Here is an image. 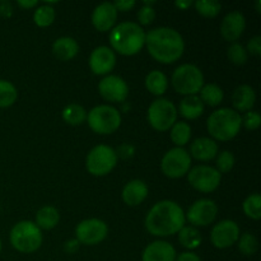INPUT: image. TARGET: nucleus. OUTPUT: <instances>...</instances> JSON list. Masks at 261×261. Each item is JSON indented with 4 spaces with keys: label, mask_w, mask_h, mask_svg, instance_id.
<instances>
[{
    "label": "nucleus",
    "mask_w": 261,
    "mask_h": 261,
    "mask_svg": "<svg viewBox=\"0 0 261 261\" xmlns=\"http://www.w3.org/2000/svg\"><path fill=\"white\" fill-rule=\"evenodd\" d=\"M185 213L177 203L162 200L150 208L145 217V228L157 237H168L178 233L185 226Z\"/></svg>",
    "instance_id": "f257e3e1"
},
{
    "label": "nucleus",
    "mask_w": 261,
    "mask_h": 261,
    "mask_svg": "<svg viewBox=\"0 0 261 261\" xmlns=\"http://www.w3.org/2000/svg\"><path fill=\"white\" fill-rule=\"evenodd\" d=\"M145 46L149 55L162 64L175 63L185 51L182 36L170 27H158L145 33Z\"/></svg>",
    "instance_id": "f03ea898"
},
{
    "label": "nucleus",
    "mask_w": 261,
    "mask_h": 261,
    "mask_svg": "<svg viewBox=\"0 0 261 261\" xmlns=\"http://www.w3.org/2000/svg\"><path fill=\"white\" fill-rule=\"evenodd\" d=\"M109 40L114 53L133 56L144 47L145 32L138 23L122 22L112 28Z\"/></svg>",
    "instance_id": "7ed1b4c3"
},
{
    "label": "nucleus",
    "mask_w": 261,
    "mask_h": 261,
    "mask_svg": "<svg viewBox=\"0 0 261 261\" xmlns=\"http://www.w3.org/2000/svg\"><path fill=\"white\" fill-rule=\"evenodd\" d=\"M241 126V115L227 107L214 111L206 120V129L211 137L221 142H228L233 139L240 133Z\"/></svg>",
    "instance_id": "20e7f679"
},
{
    "label": "nucleus",
    "mask_w": 261,
    "mask_h": 261,
    "mask_svg": "<svg viewBox=\"0 0 261 261\" xmlns=\"http://www.w3.org/2000/svg\"><path fill=\"white\" fill-rule=\"evenodd\" d=\"M10 244L17 251L31 254L37 251L42 245V233L35 222H18L10 231Z\"/></svg>",
    "instance_id": "39448f33"
},
{
    "label": "nucleus",
    "mask_w": 261,
    "mask_h": 261,
    "mask_svg": "<svg viewBox=\"0 0 261 261\" xmlns=\"http://www.w3.org/2000/svg\"><path fill=\"white\" fill-rule=\"evenodd\" d=\"M171 82L178 94L195 96L204 86V75L196 65L182 64L175 69Z\"/></svg>",
    "instance_id": "423d86ee"
},
{
    "label": "nucleus",
    "mask_w": 261,
    "mask_h": 261,
    "mask_svg": "<svg viewBox=\"0 0 261 261\" xmlns=\"http://www.w3.org/2000/svg\"><path fill=\"white\" fill-rule=\"evenodd\" d=\"M87 121L94 133L109 135L116 132L121 125V114L115 107L99 105L87 114Z\"/></svg>",
    "instance_id": "0eeeda50"
},
{
    "label": "nucleus",
    "mask_w": 261,
    "mask_h": 261,
    "mask_svg": "<svg viewBox=\"0 0 261 261\" xmlns=\"http://www.w3.org/2000/svg\"><path fill=\"white\" fill-rule=\"evenodd\" d=\"M177 109L170 99L158 98L150 103L147 116L153 129L167 132L177 121Z\"/></svg>",
    "instance_id": "6e6552de"
},
{
    "label": "nucleus",
    "mask_w": 261,
    "mask_h": 261,
    "mask_svg": "<svg viewBox=\"0 0 261 261\" xmlns=\"http://www.w3.org/2000/svg\"><path fill=\"white\" fill-rule=\"evenodd\" d=\"M117 163V155L109 145H97L88 153L86 167L93 176H105L111 172Z\"/></svg>",
    "instance_id": "1a4fd4ad"
},
{
    "label": "nucleus",
    "mask_w": 261,
    "mask_h": 261,
    "mask_svg": "<svg viewBox=\"0 0 261 261\" xmlns=\"http://www.w3.org/2000/svg\"><path fill=\"white\" fill-rule=\"evenodd\" d=\"M162 172L170 178H180L188 175L191 168V157L188 150L184 148L170 149L162 158L161 162Z\"/></svg>",
    "instance_id": "9d476101"
},
{
    "label": "nucleus",
    "mask_w": 261,
    "mask_h": 261,
    "mask_svg": "<svg viewBox=\"0 0 261 261\" xmlns=\"http://www.w3.org/2000/svg\"><path fill=\"white\" fill-rule=\"evenodd\" d=\"M222 175L214 167L206 165L195 166L188 172V181L200 193H212L219 186Z\"/></svg>",
    "instance_id": "9b49d317"
},
{
    "label": "nucleus",
    "mask_w": 261,
    "mask_h": 261,
    "mask_svg": "<svg viewBox=\"0 0 261 261\" xmlns=\"http://www.w3.org/2000/svg\"><path fill=\"white\" fill-rule=\"evenodd\" d=\"M107 232H109L107 224L97 218L82 221L75 228L76 240L79 244L88 245V246H93L103 241L107 236Z\"/></svg>",
    "instance_id": "f8f14e48"
},
{
    "label": "nucleus",
    "mask_w": 261,
    "mask_h": 261,
    "mask_svg": "<svg viewBox=\"0 0 261 261\" xmlns=\"http://www.w3.org/2000/svg\"><path fill=\"white\" fill-rule=\"evenodd\" d=\"M217 213H218V206L213 200L200 199L189 208L188 213L185 214V219H188L195 227H206L213 223Z\"/></svg>",
    "instance_id": "ddd939ff"
},
{
    "label": "nucleus",
    "mask_w": 261,
    "mask_h": 261,
    "mask_svg": "<svg viewBox=\"0 0 261 261\" xmlns=\"http://www.w3.org/2000/svg\"><path fill=\"white\" fill-rule=\"evenodd\" d=\"M240 237L239 224L231 219H224L217 223L211 232V241L217 249H228L233 246Z\"/></svg>",
    "instance_id": "4468645a"
},
{
    "label": "nucleus",
    "mask_w": 261,
    "mask_h": 261,
    "mask_svg": "<svg viewBox=\"0 0 261 261\" xmlns=\"http://www.w3.org/2000/svg\"><path fill=\"white\" fill-rule=\"evenodd\" d=\"M98 92L106 101L122 103L129 96V86L121 76L106 75L98 83Z\"/></svg>",
    "instance_id": "2eb2a0df"
},
{
    "label": "nucleus",
    "mask_w": 261,
    "mask_h": 261,
    "mask_svg": "<svg viewBox=\"0 0 261 261\" xmlns=\"http://www.w3.org/2000/svg\"><path fill=\"white\" fill-rule=\"evenodd\" d=\"M116 65V55L111 47L98 46L89 56V66L96 75H107Z\"/></svg>",
    "instance_id": "dca6fc26"
},
{
    "label": "nucleus",
    "mask_w": 261,
    "mask_h": 261,
    "mask_svg": "<svg viewBox=\"0 0 261 261\" xmlns=\"http://www.w3.org/2000/svg\"><path fill=\"white\" fill-rule=\"evenodd\" d=\"M246 28V19L239 10L228 13L221 23V35L229 42H236Z\"/></svg>",
    "instance_id": "f3484780"
},
{
    "label": "nucleus",
    "mask_w": 261,
    "mask_h": 261,
    "mask_svg": "<svg viewBox=\"0 0 261 261\" xmlns=\"http://www.w3.org/2000/svg\"><path fill=\"white\" fill-rule=\"evenodd\" d=\"M117 19V10L114 3H102L92 13V23L99 32H106L114 28Z\"/></svg>",
    "instance_id": "a211bd4d"
},
{
    "label": "nucleus",
    "mask_w": 261,
    "mask_h": 261,
    "mask_svg": "<svg viewBox=\"0 0 261 261\" xmlns=\"http://www.w3.org/2000/svg\"><path fill=\"white\" fill-rule=\"evenodd\" d=\"M176 250L170 242L154 241L148 245L142 255V261H175Z\"/></svg>",
    "instance_id": "6ab92c4d"
},
{
    "label": "nucleus",
    "mask_w": 261,
    "mask_h": 261,
    "mask_svg": "<svg viewBox=\"0 0 261 261\" xmlns=\"http://www.w3.org/2000/svg\"><path fill=\"white\" fill-rule=\"evenodd\" d=\"M190 157H194L198 161H211L218 154V144L216 140L211 138H198L190 145Z\"/></svg>",
    "instance_id": "aec40b11"
},
{
    "label": "nucleus",
    "mask_w": 261,
    "mask_h": 261,
    "mask_svg": "<svg viewBox=\"0 0 261 261\" xmlns=\"http://www.w3.org/2000/svg\"><path fill=\"white\" fill-rule=\"evenodd\" d=\"M148 196V186L142 180L129 181L122 189V200L129 206L142 204Z\"/></svg>",
    "instance_id": "412c9836"
},
{
    "label": "nucleus",
    "mask_w": 261,
    "mask_h": 261,
    "mask_svg": "<svg viewBox=\"0 0 261 261\" xmlns=\"http://www.w3.org/2000/svg\"><path fill=\"white\" fill-rule=\"evenodd\" d=\"M255 101H256V93H255L254 88L249 84H242L234 89L233 94H232V103L236 110L234 111L247 112L251 111L254 107Z\"/></svg>",
    "instance_id": "4be33fe9"
},
{
    "label": "nucleus",
    "mask_w": 261,
    "mask_h": 261,
    "mask_svg": "<svg viewBox=\"0 0 261 261\" xmlns=\"http://www.w3.org/2000/svg\"><path fill=\"white\" fill-rule=\"evenodd\" d=\"M53 53L61 61H69L79 53V45L74 38L60 37L53 43Z\"/></svg>",
    "instance_id": "5701e85b"
},
{
    "label": "nucleus",
    "mask_w": 261,
    "mask_h": 261,
    "mask_svg": "<svg viewBox=\"0 0 261 261\" xmlns=\"http://www.w3.org/2000/svg\"><path fill=\"white\" fill-rule=\"evenodd\" d=\"M180 115L188 120H195L204 112V103L199 96H186L180 102Z\"/></svg>",
    "instance_id": "b1692460"
},
{
    "label": "nucleus",
    "mask_w": 261,
    "mask_h": 261,
    "mask_svg": "<svg viewBox=\"0 0 261 261\" xmlns=\"http://www.w3.org/2000/svg\"><path fill=\"white\" fill-rule=\"evenodd\" d=\"M60 221V214L55 206H42L36 213V226L40 229H53L58 226Z\"/></svg>",
    "instance_id": "393cba45"
},
{
    "label": "nucleus",
    "mask_w": 261,
    "mask_h": 261,
    "mask_svg": "<svg viewBox=\"0 0 261 261\" xmlns=\"http://www.w3.org/2000/svg\"><path fill=\"white\" fill-rule=\"evenodd\" d=\"M145 87L154 96H162L168 87L167 76L160 70H152L145 76Z\"/></svg>",
    "instance_id": "a878e982"
},
{
    "label": "nucleus",
    "mask_w": 261,
    "mask_h": 261,
    "mask_svg": "<svg viewBox=\"0 0 261 261\" xmlns=\"http://www.w3.org/2000/svg\"><path fill=\"white\" fill-rule=\"evenodd\" d=\"M224 92L223 89L219 86L214 83L205 84V86L201 87L200 89V97L199 98L201 99L204 105H208L211 107H216L223 101Z\"/></svg>",
    "instance_id": "bb28decb"
},
{
    "label": "nucleus",
    "mask_w": 261,
    "mask_h": 261,
    "mask_svg": "<svg viewBox=\"0 0 261 261\" xmlns=\"http://www.w3.org/2000/svg\"><path fill=\"white\" fill-rule=\"evenodd\" d=\"M178 242L182 245L185 249L194 250L200 246L201 244V234L195 227L184 226L178 231Z\"/></svg>",
    "instance_id": "cd10ccee"
},
{
    "label": "nucleus",
    "mask_w": 261,
    "mask_h": 261,
    "mask_svg": "<svg viewBox=\"0 0 261 261\" xmlns=\"http://www.w3.org/2000/svg\"><path fill=\"white\" fill-rule=\"evenodd\" d=\"M171 140L178 148H182L189 143L191 138V127L185 121H176L173 126L171 127Z\"/></svg>",
    "instance_id": "c85d7f7f"
},
{
    "label": "nucleus",
    "mask_w": 261,
    "mask_h": 261,
    "mask_svg": "<svg viewBox=\"0 0 261 261\" xmlns=\"http://www.w3.org/2000/svg\"><path fill=\"white\" fill-rule=\"evenodd\" d=\"M63 119L69 125L78 126L87 120V111L81 105L70 103L63 110Z\"/></svg>",
    "instance_id": "c756f323"
},
{
    "label": "nucleus",
    "mask_w": 261,
    "mask_h": 261,
    "mask_svg": "<svg viewBox=\"0 0 261 261\" xmlns=\"http://www.w3.org/2000/svg\"><path fill=\"white\" fill-rule=\"evenodd\" d=\"M18 98L17 88L10 82L2 81L0 79V109H5L12 105Z\"/></svg>",
    "instance_id": "7c9ffc66"
},
{
    "label": "nucleus",
    "mask_w": 261,
    "mask_h": 261,
    "mask_svg": "<svg viewBox=\"0 0 261 261\" xmlns=\"http://www.w3.org/2000/svg\"><path fill=\"white\" fill-rule=\"evenodd\" d=\"M237 245H239V250L242 255L245 256H252L257 252L259 250V241H257L256 237L252 233H246L241 234L237 240Z\"/></svg>",
    "instance_id": "2f4dec72"
},
{
    "label": "nucleus",
    "mask_w": 261,
    "mask_h": 261,
    "mask_svg": "<svg viewBox=\"0 0 261 261\" xmlns=\"http://www.w3.org/2000/svg\"><path fill=\"white\" fill-rule=\"evenodd\" d=\"M55 9L51 5H41L35 10L33 20L38 27H48L55 20Z\"/></svg>",
    "instance_id": "473e14b6"
},
{
    "label": "nucleus",
    "mask_w": 261,
    "mask_h": 261,
    "mask_svg": "<svg viewBox=\"0 0 261 261\" xmlns=\"http://www.w3.org/2000/svg\"><path fill=\"white\" fill-rule=\"evenodd\" d=\"M196 12L205 18H214L219 14L222 9L221 3L217 0H198L194 3Z\"/></svg>",
    "instance_id": "72a5a7b5"
},
{
    "label": "nucleus",
    "mask_w": 261,
    "mask_h": 261,
    "mask_svg": "<svg viewBox=\"0 0 261 261\" xmlns=\"http://www.w3.org/2000/svg\"><path fill=\"white\" fill-rule=\"evenodd\" d=\"M244 212L249 218L259 221L261 218V196L255 193L247 196L244 201Z\"/></svg>",
    "instance_id": "f704fd0d"
},
{
    "label": "nucleus",
    "mask_w": 261,
    "mask_h": 261,
    "mask_svg": "<svg viewBox=\"0 0 261 261\" xmlns=\"http://www.w3.org/2000/svg\"><path fill=\"white\" fill-rule=\"evenodd\" d=\"M227 56H228L229 61L234 65H244L246 64L247 59H249V54H247L246 48L239 42H233L227 50Z\"/></svg>",
    "instance_id": "c9c22d12"
},
{
    "label": "nucleus",
    "mask_w": 261,
    "mask_h": 261,
    "mask_svg": "<svg viewBox=\"0 0 261 261\" xmlns=\"http://www.w3.org/2000/svg\"><path fill=\"white\" fill-rule=\"evenodd\" d=\"M217 168L216 170L218 171L219 173H227L233 168L234 166V155L233 153H231L229 150H223L218 154L217 157V162H216Z\"/></svg>",
    "instance_id": "e433bc0d"
},
{
    "label": "nucleus",
    "mask_w": 261,
    "mask_h": 261,
    "mask_svg": "<svg viewBox=\"0 0 261 261\" xmlns=\"http://www.w3.org/2000/svg\"><path fill=\"white\" fill-rule=\"evenodd\" d=\"M242 125L247 130H256L259 129L261 124V116L259 112L256 111H247L244 116H241Z\"/></svg>",
    "instance_id": "4c0bfd02"
},
{
    "label": "nucleus",
    "mask_w": 261,
    "mask_h": 261,
    "mask_svg": "<svg viewBox=\"0 0 261 261\" xmlns=\"http://www.w3.org/2000/svg\"><path fill=\"white\" fill-rule=\"evenodd\" d=\"M138 20L142 25H149L152 24L153 20L155 19V10L152 7H147V5H143L139 10H138ZM138 23V24H139Z\"/></svg>",
    "instance_id": "58836bf2"
},
{
    "label": "nucleus",
    "mask_w": 261,
    "mask_h": 261,
    "mask_svg": "<svg viewBox=\"0 0 261 261\" xmlns=\"http://www.w3.org/2000/svg\"><path fill=\"white\" fill-rule=\"evenodd\" d=\"M115 153H116L117 157L122 158V160H130V158H133V155H134L135 148L134 145L129 144V143H124V144H121L116 150H115Z\"/></svg>",
    "instance_id": "ea45409f"
},
{
    "label": "nucleus",
    "mask_w": 261,
    "mask_h": 261,
    "mask_svg": "<svg viewBox=\"0 0 261 261\" xmlns=\"http://www.w3.org/2000/svg\"><path fill=\"white\" fill-rule=\"evenodd\" d=\"M247 54H251V55L260 56L261 55V37L260 36H255L251 40L247 42L246 47Z\"/></svg>",
    "instance_id": "a19ab883"
},
{
    "label": "nucleus",
    "mask_w": 261,
    "mask_h": 261,
    "mask_svg": "<svg viewBox=\"0 0 261 261\" xmlns=\"http://www.w3.org/2000/svg\"><path fill=\"white\" fill-rule=\"evenodd\" d=\"M137 3L134 0H117L114 3L115 8H116L117 12H127V10H132L135 7Z\"/></svg>",
    "instance_id": "79ce46f5"
},
{
    "label": "nucleus",
    "mask_w": 261,
    "mask_h": 261,
    "mask_svg": "<svg viewBox=\"0 0 261 261\" xmlns=\"http://www.w3.org/2000/svg\"><path fill=\"white\" fill-rule=\"evenodd\" d=\"M79 246H81V244H79V241L76 239L69 240V241H66L65 244H64V251H65L66 254L70 255L75 254L79 250Z\"/></svg>",
    "instance_id": "37998d69"
},
{
    "label": "nucleus",
    "mask_w": 261,
    "mask_h": 261,
    "mask_svg": "<svg viewBox=\"0 0 261 261\" xmlns=\"http://www.w3.org/2000/svg\"><path fill=\"white\" fill-rule=\"evenodd\" d=\"M175 261H201L200 256L196 255L195 252H191V251H186L180 254L178 256H176Z\"/></svg>",
    "instance_id": "c03bdc74"
},
{
    "label": "nucleus",
    "mask_w": 261,
    "mask_h": 261,
    "mask_svg": "<svg viewBox=\"0 0 261 261\" xmlns=\"http://www.w3.org/2000/svg\"><path fill=\"white\" fill-rule=\"evenodd\" d=\"M13 14V7L9 2H2L0 3V15L4 18L12 17Z\"/></svg>",
    "instance_id": "a18cd8bd"
},
{
    "label": "nucleus",
    "mask_w": 261,
    "mask_h": 261,
    "mask_svg": "<svg viewBox=\"0 0 261 261\" xmlns=\"http://www.w3.org/2000/svg\"><path fill=\"white\" fill-rule=\"evenodd\" d=\"M175 5L177 8H180V9H188V8H190L191 5H193V2L191 0H180V2H176Z\"/></svg>",
    "instance_id": "49530a36"
},
{
    "label": "nucleus",
    "mask_w": 261,
    "mask_h": 261,
    "mask_svg": "<svg viewBox=\"0 0 261 261\" xmlns=\"http://www.w3.org/2000/svg\"><path fill=\"white\" fill-rule=\"evenodd\" d=\"M37 4V0H32V2H23V0H19V2H18V5L22 8H25V9H31V8L36 7Z\"/></svg>",
    "instance_id": "de8ad7c7"
},
{
    "label": "nucleus",
    "mask_w": 261,
    "mask_h": 261,
    "mask_svg": "<svg viewBox=\"0 0 261 261\" xmlns=\"http://www.w3.org/2000/svg\"><path fill=\"white\" fill-rule=\"evenodd\" d=\"M260 5H261V0H257V3H256V10H257V13H260V12H261Z\"/></svg>",
    "instance_id": "09e8293b"
},
{
    "label": "nucleus",
    "mask_w": 261,
    "mask_h": 261,
    "mask_svg": "<svg viewBox=\"0 0 261 261\" xmlns=\"http://www.w3.org/2000/svg\"><path fill=\"white\" fill-rule=\"evenodd\" d=\"M2 246H3V245H2V240H0V252H2Z\"/></svg>",
    "instance_id": "8fccbe9b"
}]
</instances>
